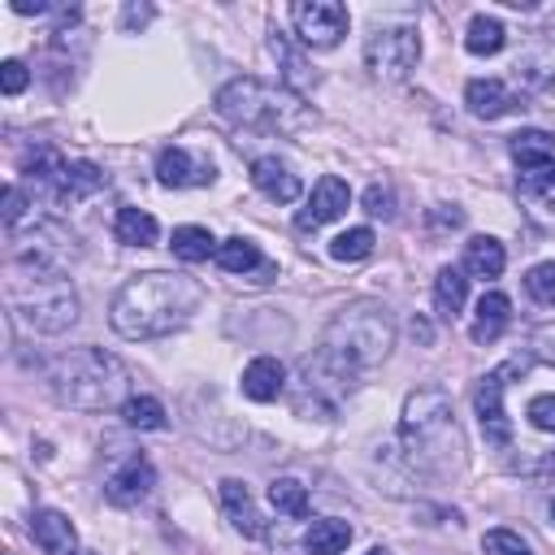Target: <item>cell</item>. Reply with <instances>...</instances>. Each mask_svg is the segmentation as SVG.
<instances>
[{
  "instance_id": "cell-1",
  "label": "cell",
  "mask_w": 555,
  "mask_h": 555,
  "mask_svg": "<svg viewBox=\"0 0 555 555\" xmlns=\"http://www.w3.org/2000/svg\"><path fill=\"white\" fill-rule=\"evenodd\" d=\"M199 299H204V286L195 278L152 269V273H134L113 295L108 321L121 338H160V334L182 330L191 312L199 308Z\"/></svg>"
},
{
  "instance_id": "cell-2",
  "label": "cell",
  "mask_w": 555,
  "mask_h": 555,
  "mask_svg": "<svg viewBox=\"0 0 555 555\" xmlns=\"http://www.w3.org/2000/svg\"><path fill=\"white\" fill-rule=\"evenodd\" d=\"M48 390L65 408L104 412V408L130 399L126 395L130 390V369L104 347H74V351H61L48 364Z\"/></svg>"
},
{
  "instance_id": "cell-3",
  "label": "cell",
  "mask_w": 555,
  "mask_h": 555,
  "mask_svg": "<svg viewBox=\"0 0 555 555\" xmlns=\"http://www.w3.org/2000/svg\"><path fill=\"white\" fill-rule=\"evenodd\" d=\"M399 438H403L408 460L425 473H451L464 464V434L455 425L447 390H438V386H421L408 395Z\"/></svg>"
},
{
  "instance_id": "cell-4",
  "label": "cell",
  "mask_w": 555,
  "mask_h": 555,
  "mask_svg": "<svg viewBox=\"0 0 555 555\" xmlns=\"http://www.w3.org/2000/svg\"><path fill=\"white\" fill-rule=\"evenodd\" d=\"M212 108L247 130H264V134H295L312 121V108L291 91V87H273L264 78H230L217 95Z\"/></svg>"
},
{
  "instance_id": "cell-5",
  "label": "cell",
  "mask_w": 555,
  "mask_h": 555,
  "mask_svg": "<svg viewBox=\"0 0 555 555\" xmlns=\"http://www.w3.org/2000/svg\"><path fill=\"white\" fill-rule=\"evenodd\" d=\"M390 347H395V317H390V308L373 304V299H360V304L343 308L325 325L317 351H325L330 360H338L351 373H364L377 360H386Z\"/></svg>"
},
{
  "instance_id": "cell-6",
  "label": "cell",
  "mask_w": 555,
  "mask_h": 555,
  "mask_svg": "<svg viewBox=\"0 0 555 555\" xmlns=\"http://www.w3.org/2000/svg\"><path fill=\"white\" fill-rule=\"evenodd\" d=\"M9 308L39 334H61L78 321V295L74 286L52 273V269H26V264H13V278H9Z\"/></svg>"
},
{
  "instance_id": "cell-7",
  "label": "cell",
  "mask_w": 555,
  "mask_h": 555,
  "mask_svg": "<svg viewBox=\"0 0 555 555\" xmlns=\"http://www.w3.org/2000/svg\"><path fill=\"white\" fill-rule=\"evenodd\" d=\"M9 238H13V247H9L13 264H26V269H52V273H61L65 260L78 256V238L61 221H48V217H35L26 234L13 230Z\"/></svg>"
},
{
  "instance_id": "cell-8",
  "label": "cell",
  "mask_w": 555,
  "mask_h": 555,
  "mask_svg": "<svg viewBox=\"0 0 555 555\" xmlns=\"http://www.w3.org/2000/svg\"><path fill=\"white\" fill-rule=\"evenodd\" d=\"M421 61V35L412 26H377L369 39H364V65L377 74V78H408Z\"/></svg>"
},
{
  "instance_id": "cell-9",
  "label": "cell",
  "mask_w": 555,
  "mask_h": 555,
  "mask_svg": "<svg viewBox=\"0 0 555 555\" xmlns=\"http://www.w3.org/2000/svg\"><path fill=\"white\" fill-rule=\"evenodd\" d=\"M291 26H295L304 48H334L347 35L351 17L334 0H295L291 4Z\"/></svg>"
},
{
  "instance_id": "cell-10",
  "label": "cell",
  "mask_w": 555,
  "mask_h": 555,
  "mask_svg": "<svg viewBox=\"0 0 555 555\" xmlns=\"http://www.w3.org/2000/svg\"><path fill=\"white\" fill-rule=\"evenodd\" d=\"M512 369H525V360H512V364H503V369L477 377V386H473V408H477L481 434H486V442L499 447V451L512 447V421H507V412H503V386H507L503 377H507Z\"/></svg>"
},
{
  "instance_id": "cell-11",
  "label": "cell",
  "mask_w": 555,
  "mask_h": 555,
  "mask_svg": "<svg viewBox=\"0 0 555 555\" xmlns=\"http://www.w3.org/2000/svg\"><path fill=\"white\" fill-rule=\"evenodd\" d=\"M347 204H351L347 182L334 178V173H325V178L312 186V199H308V208L295 217V225H299V230H317V225H325V221H338V217L347 212Z\"/></svg>"
},
{
  "instance_id": "cell-12",
  "label": "cell",
  "mask_w": 555,
  "mask_h": 555,
  "mask_svg": "<svg viewBox=\"0 0 555 555\" xmlns=\"http://www.w3.org/2000/svg\"><path fill=\"white\" fill-rule=\"evenodd\" d=\"M152 486H156V468H152L143 455H130L126 464H117V468L108 473L104 494H108V503L130 507V503H139V499H143Z\"/></svg>"
},
{
  "instance_id": "cell-13",
  "label": "cell",
  "mask_w": 555,
  "mask_h": 555,
  "mask_svg": "<svg viewBox=\"0 0 555 555\" xmlns=\"http://www.w3.org/2000/svg\"><path fill=\"white\" fill-rule=\"evenodd\" d=\"M30 538L43 555H78V533H74L69 516L56 507H39L30 516Z\"/></svg>"
},
{
  "instance_id": "cell-14",
  "label": "cell",
  "mask_w": 555,
  "mask_h": 555,
  "mask_svg": "<svg viewBox=\"0 0 555 555\" xmlns=\"http://www.w3.org/2000/svg\"><path fill=\"white\" fill-rule=\"evenodd\" d=\"M160 186H204L212 182V160H195L186 147H165L156 160Z\"/></svg>"
},
{
  "instance_id": "cell-15",
  "label": "cell",
  "mask_w": 555,
  "mask_h": 555,
  "mask_svg": "<svg viewBox=\"0 0 555 555\" xmlns=\"http://www.w3.org/2000/svg\"><path fill=\"white\" fill-rule=\"evenodd\" d=\"M251 186L260 191V195H269L273 204H295L299 199V178L278 160V156H260V160H251Z\"/></svg>"
},
{
  "instance_id": "cell-16",
  "label": "cell",
  "mask_w": 555,
  "mask_h": 555,
  "mask_svg": "<svg viewBox=\"0 0 555 555\" xmlns=\"http://www.w3.org/2000/svg\"><path fill=\"white\" fill-rule=\"evenodd\" d=\"M464 104H468V113H473V117L494 121V117H503V113H512V108H516V95H512L499 78H473V82L464 87Z\"/></svg>"
},
{
  "instance_id": "cell-17",
  "label": "cell",
  "mask_w": 555,
  "mask_h": 555,
  "mask_svg": "<svg viewBox=\"0 0 555 555\" xmlns=\"http://www.w3.org/2000/svg\"><path fill=\"white\" fill-rule=\"evenodd\" d=\"M507 321H512V299H507L503 291H486V295L477 299V317H473V325H468V338H473V343H494V338L507 330Z\"/></svg>"
},
{
  "instance_id": "cell-18",
  "label": "cell",
  "mask_w": 555,
  "mask_h": 555,
  "mask_svg": "<svg viewBox=\"0 0 555 555\" xmlns=\"http://www.w3.org/2000/svg\"><path fill=\"white\" fill-rule=\"evenodd\" d=\"M243 395L247 399H256V403H269V399H278L282 395V386H286V369L273 360V356H256L247 369H243Z\"/></svg>"
},
{
  "instance_id": "cell-19",
  "label": "cell",
  "mask_w": 555,
  "mask_h": 555,
  "mask_svg": "<svg viewBox=\"0 0 555 555\" xmlns=\"http://www.w3.org/2000/svg\"><path fill=\"white\" fill-rule=\"evenodd\" d=\"M221 507H225V516H230V525L238 529V533H247V538H260L264 533V525H260V512H256V503H251V494H247V486L243 481H221Z\"/></svg>"
},
{
  "instance_id": "cell-20",
  "label": "cell",
  "mask_w": 555,
  "mask_h": 555,
  "mask_svg": "<svg viewBox=\"0 0 555 555\" xmlns=\"http://www.w3.org/2000/svg\"><path fill=\"white\" fill-rule=\"evenodd\" d=\"M512 156L520 169H551L555 165V134L546 130H516L512 134Z\"/></svg>"
},
{
  "instance_id": "cell-21",
  "label": "cell",
  "mask_w": 555,
  "mask_h": 555,
  "mask_svg": "<svg viewBox=\"0 0 555 555\" xmlns=\"http://www.w3.org/2000/svg\"><path fill=\"white\" fill-rule=\"evenodd\" d=\"M503 264H507V251H503L499 238H490V234H473V238L464 243V269H468L473 278H499Z\"/></svg>"
},
{
  "instance_id": "cell-22",
  "label": "cell",
  "mask_w": 555,
  "mask_h": 555,
  "mask_svg": "<svg viewBox=\"0 0 555 555\" xmlns=\"http://www.w3.org/2000/svg\"><path fill=\"white\" fill-rule=\"evenodd\" d=\"M113 234H117V243H126V247H152L156 234H160V225H156V217L143 212V208H117Z\"/></svg>"
},
{
  "instance_id": "cell-23",
  "label": "cell",
  "mask_w": 555,
  "mask_h": 555,
  "mask_svg": "<svg viewBox=\"0 0 555 555\" xmlns=\"http://www.w3.org/2000/svg\"><path fill=\"white\" fill-rule=\"evenodd\" d=\"M347 542H351V525L338 520V516H321V520H312L308 533H304L308 555H338V551H347Z\"/></svg>"
},
{
  "instance_id": "cell-24",
  "label": "cell",
  "mask_w": 555,
  "mask_h": 555,
  "mask_svg": "<svg viewBox=\"0 0 555 555\" xmlns=\"http://www.w3.org/2000/svg\"><path fill=\"white\" fill-rule=\"evenodd\" d=\"M169 247H173V256H178V260L199 264V260L217 256V247H221V243H217L204 225H178V230H173V238H169Z\"/></svg>"
},
{
  "instance_id": "cell-25",
  "label": "cell",
  "mask_w": 555,
  "mask_h": 555,
  "mask_svg": "<svg viewBox=\"0 0 555 555\" xmlns=\"http://www.w3.org/2000/svg\"><path fill=\"white\" fill-rule=\"evenodd\" d=\"M464 299H468V278H464V269L442 264L438 278H434V304H438V312H442V317H455V312L464 308Z\"/></svg>"
},
{
  "instance_id": "cell-26",
  "label": "cell",
  "mask_w": 555,
  "mask_h": 555,
  "mask_svg": "<svg viewBox=\"0 0 555 555\" xmlns=\"http://www.w3.org/2000/svg\"><path fill=\"white\" fill-rule=\"evenodd\" d=\"M503 43H507V30H503V22H499V17L477 13V17L468 22L464 48H468L473 56H494V52H503Z\"/></svg>"
},
{
  "instance_id": "cell-27",
  "label": "cell",
  "mask_w": 555,
  "mask_h": 555,
  "mask_svg": "<svg viewBox=\"0 0 555 555\" xmlns=\"http://www.w3.org/2000/svg\"><path fill=\"white\" fill-rule=\"evenodd\" d=\"M225 273H247V269H256L260 264V247L251 243V238H243V234H234V238H225L221 247H217V256H212Z\"/></svg>"
},
{
  "instance_id": "cell-28",
  "label": "cell",
  "mask_w": 555,
  "mask_h": 555,
  "mask_svg": "<svg viewBox=\"0 0 555 555\" xmlns=\"http://www.w3.org/2000/svg\"><path fill=\"white\" fill-rule=\"evenodd\" d=\"M121 421H126L130 429H165V425H169L160 399H152V395H130V399L121 403Z\"/></svg>"
},
{
  "instance_id": "cell-29",
  "label": "cell",
  "mask_w": 555,
  "mask_h": 555,
  "mask_svg": "<svg viewBox=\"0 0 555 555\" xmlns=\"http://www.w3.org/2000/svg\"><path fill=\"white\" fill-rule=\"evenodd\" d=\"M269 503H273L282 516H308V490H304L295 477H273V481H269Z\"/></svg>"
},
{
  "instance_id": "cell-30",
  "label": "cell",
  "mask_w": 555,
  "mask_h": 555,
  "mask_svg": "<svg viewBox=\"0 0 555 555\" xmlns=\"http://www.w3.org/2000/svg\"><path fill=\"white\" fill-rule=\"evenodd\" d=\"M373 243H377V234H373L369 225H351V230H343V234L330 243V256H334V260H364V256L373 251Z\"/></svg>"
},
{
  "instance_id": "cell-31",
  "label": "cell",
  "mask_w": 555,
  "mask_h": 555,
  "mask_svg": "<svg viewBox=\"0 0 555 555\" xmlns=\"http://www.w3.org/2000/svg\"><path fill=\"white\" fill-rule=\"evenodd\" d=\"M481 551H486V555H533V546H529L516 529H490V533L481 538Z\"/></svg>"
},
{
  "instance_id": "cell-32",
  "label": "cell",
  "mask_w": 555,
  "mask_h": 555,
  "mask_svg": "<svg viewBox=\"0 0 555 555\" xmlns=\"http://www.w3.org/2000/svg\"><path fill=\"white\" fill-rule=\"evenodd\" d=\"M525 291H529L538 304H555V260L533 264V269L525 273Z\"/></svg>"
},
{
  "instance_id": "cell-33",
  "label": "cell",
  "mask_w": 555,
  "mask_h": 555,
  "mask_svg": "<svg viewBox=\"0 0 555 555\" xmlns=\"http://www.w3.org/2000/svg\"><path fill=\"white\" fill-rule=\"evenodd\" d=\"M529 356L555 369V321H551V325H533V330H529Z\"/></svg>"
},
{
  "instance_id": "cell-34",
  "label": "cell",
  "mask_w": 555,
  "mask_h": 555,
  "mask_svg": "<svg viewBox=\"0 0 555 555\" xmlns=\"http://www.w3.org/2000/svg\"><path fill=\"white\" fill-rule=\"evenodd\" d=\"M525 416H529V425H533V429L555 434V395H533V399H529V408H525Z\"/></svg>"
},
{
  "instance_id": "cell-35",
  "label": "cell",
  "mask_w": 555,
  "mask_h": 555,
  "mask_svg": "<svg viewBox=\"0 0 555 555\" xmlns=\"http://www.w3.org/2000/svg\"><path fill=\"white\" fill-rule=\"evenodd\" d=\"M364 212H369V217H382V221H390V217H395V191L373 182V186L364 191Z\"/></svg>"
},
{
  "instance_id": "cell-36",
  "label": "cell",
  "mask_w": 555,
  "mask_h": 555,
  "mask_svg": "<svg viewBox=\"0 0 555 555\" xmlns=\"http://www.w3.org/2000/svg\"><path fill=\"white\" fill-rule=\"evenodd\" d=\"M26 82H30V69H26L22 61H4V65H0V87H4V95H22Z\"/></svg>"
},
{
  "instance_id": "cell-37",
  "label": "cell",
  "mask_w": 555,
  "mask_h": 555,
  "mask_svg": "<svg viewBox=\"0 0 555 555\" xmlns=\"http://www.w3.org/2000/svg\"><path fill=\"white\" fill-rule=\"evenodd\" d=\"M22 204H26V195H22V186L13 182V186L4 191V225H9V230L22 225Z\"/></svg>"
},
{
  "instance_id": "cell-38",
  "label": "cell",
  "mask_w": 555,
  "mask_h": 555,
  "mask_svg": "<svg viewBox=\"0 0 555 555\" xmlns=\"http://www.w3.org/2000/svg\"><path fill=\"white\" fill-rule=\"evenodd\" d=\"M546 35H551V43H555V13H546Z\"/></svg>"
},
{
  "instance_id": "cell-39",
  "label": "cell",
  "mask_w": 555,
  "mask_h": 555,
  "mask_svg": "<svg viewBox=\"0 0 555 555\" xmlns=\"http://www.w3.org/2000/svg\"><path fill=\"white\" fill-rule=\"evenodd\" d=\"M369 555H390V551H386V546H373V551H369Z\"/></svg>"
},
{
  "instance_id": "cell-40",
  "label": "cell",
  "mask_w": 555,
  "mask_h": 555,
  "mask_svg": "<svg viewBox=\"0 0 555 555\" xmlns=\"http://www.w3.org/2000/svg\"><path fill=\"white\" fill-rule=\"evenodd\" d=\"M546 182H551V186H555V165H551V169H546Z\"/></svg>"
},
{
  "instance_id": "cell-41",
  "label": "cell",
  "mask_w": 555,
  "mask_h": 555,
  "mask_svg": "<svg viewBox=\"0 0 555 555\" xmlns=\"http://www.w3.org/2000/svg\"><path fill=\"white\" fill-rule=\"evenodd\" d=\"M551 520H555V499H551Z\"/></svg>"
}]
</instances>
